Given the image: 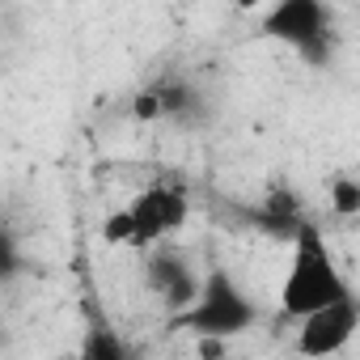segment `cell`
<instances>
[{"label": "cell", "instance_id": "cell-1", "mask_svg": "<svg viewBox=\"0 0 360 360\" xmlns=\"http://www.w3.org/2000/svg\"><path fill=\"white\" fill-rule=\"evenodd\" d=\"M347 288H343V276L335 271L330 255H326V242L314 225H301L297 238H292V263H288V276H284V288H280V305L288 318H314L318 309L343 301Z\"/></svg>", "mask_w": 360, "mask_h": 360}, {"label": "cell", "instance_id": "cell-2", "mask_svg": "<svg viewBox=\"0 0 360 360\" xmlns=\"http://www.w3.org/2000/svg\"><path fill=\"white\" fill-rule=\"evenodd\" d=\"M255 322V309L246 301V292L225 276V271H212L204 280V292L200 301L187 309V326L200 330L204 339H221V335H238Z\"/></svg>", "mask_w": 360, "mask_h": 360}, {"label": "cell", "instance_id": "cell-3", "mask_svg": "<svg viewBox=\"0 0 360 360\" xmlns=\"http://www.w3.org/2000/svg\"><path fill=\"white\" fill-rule=\"evenodd\" d=\"M263 30L271 39L292 43L309 60H322L326 56V9L318 5V0H284V5H276L267 13Z\"/></svg>", "mask_w": 360, "mask_h": 360}, {"label": "cell", "instance_id": "cell-4", "mask_svg": "<svg viewBox=\"0 0 360 360\" xmlns=\"http://www.w3.org/2000/svg\"><path fill=\"white\" fill-rule=\"evenodd\" d=\"M356 326H360V309H356L352 297H343V301H335V305H326V309H318L314 318L301 322V330H297V352L309 356V360L335 356L339 347H347V339L356 335Z\"/></svg>", "mask_w": 360, "mask_h": 360}, {"label": "cell", "instance_id": "cell-5", "mask_svg": "<svg viewBox=\"0 0 360 360\" xmlns=\"http://www.w3.org/2000/svg\"><path fill=\"white\" fill-rule=\"evenodd\" d=\"M131 217H136V229H140V246H153L161 233H174L187 221V195L174 191V187H148V191L136 195Z\"/></svg>", "mask_w": 360, "mask_h": 360}, {"label": "cell", "instance_id": "cell-6", "mask_svg": "<svg viewBox=\"0 0 360 360\" xmlns=\"http://www.w3.org/2000/svg\"><path fill=\"white\" fill-rule=\"evenodd\" d=\"M148 284L161 292V301L169 309H191L200 301V292H204V280L178 255H169V250H161V255L148 259Z\"/></svg>", "mask_w": 360, "mask_h": 360}, {"label": "cell", "instance_id": "cell-7", "mask_svg": "<svg viewBox=\"0 0 360 360\" xmlns=\"http://www.w3.org/2000/svg\"><path fill=\"white\" fill-rule=\"evenodd\" d=\"M102 242H110V246H140V229H136L131 208H119V212L106 217V225H102Z\"/></svg>", "mask_w": 360, "mask_h": 360}, {"label": "cell", "instance_id": "cell-8", "mask_svg": "<svg viewBox=\"0 0 360 360\" xmlns=\"http://www.w3.org/2000/svg\"><path fill=\"white\" fill-rule=\"evenodd\" d=\"M81 360H123V347L110 330H94L81 347Z\"/></svg>", "mask_w": 360, "mask_h": 360}, {"label": "cell", "instance_id": "cell-9", "mask_svg": "<svg viewBox=\"0 0 360 360\" xmlns=\"http://www.w3.org/2000/svg\"><path fill=\"white\" fill-rule=\"evenodd\" d=\"M330 204L339 217H352L360 212V183H352V178H335V187H330Z\"/></svg>", "mask_w": 360, "mask_h": 360}, {"label": "cell", "instance_id": "cell-10", "mask_svg": "<svg viewBox=\"0 0 360 360\" xmlns=\"http://www.w3.org/2000/svg\"><path fill=\"white\" fill-rule=\"evenodd\" d=\"M157 115H165L161 110V98L157 94H140L136 98V119H157Z\"/></svg>", "mask_w": 360, "mask_h": 360}]
</instances>
